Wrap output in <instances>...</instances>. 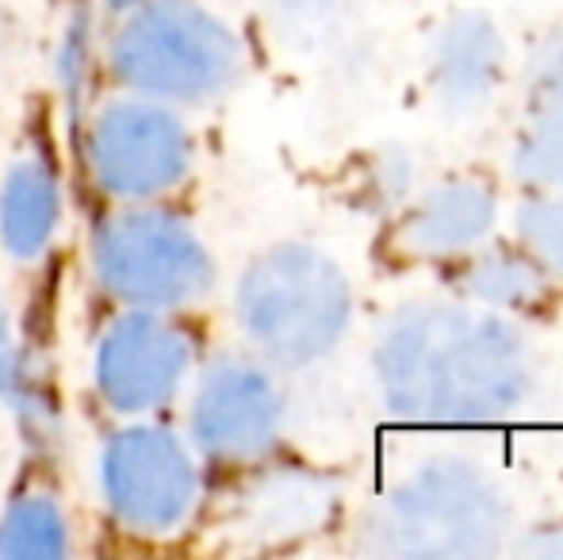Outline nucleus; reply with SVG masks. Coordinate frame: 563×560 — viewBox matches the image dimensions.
<instances>
[{"mask_svg": "<svg viewBox=\"0 0 563 560\" xmlns=\"http://www.w3.org/2000/svg\"><path fill=\"white\" fill-rule=\"evenodd\" d=\"M533 92L544 112L563 116V43H552L549 51L541 54L537 74H533Z\"/></svg>", "mask_w": 563, "mask_h": 560, "instance_id": "nucleus-17", "label": "nucleus"}, {"mask_svg": "<svg viewBox=\"0 0 563 560\" xmlns=\"http://www.w3.org/2000/svg\"><path fill=\"white\" fill-rule=\"evenodd\" d=\"M100 487L123 530L162 538L180 530L196 510L200 472L177 433L154 422H134L104 441Z\"/></svg>", "mask_w": 563, "mask_h": 560, "instance_id": "nucleus-6", "label": "nucleus"}, {"mask_svg": "<svg viewBox=\"0 0 563 560\" xmlns=\"http://www.w3.org/2000/svg\"><path fill=\"white\" fill-rule=\"evenodd\" d=\"M518 227L537 262L563 273V200H529L518 211Z\"/></svg>", "mask_w": 563, "mask_h": 560, "instance_id": "nucleus-16", "label": "nucleus"}, {"mask_svg": "<svg viewBox=\"0 0 563 560\" xmlns=\"http://www.w3.org/2000/svg\"><path fill=\"white\" fill-rule=\"evenodd\" d=\"M69 553V518L46 492L15 495L0 515V557L54 560Z\"/></svg>", "mask_w": 563, "mask_h": 560, "instance_id": "nucleus-13", "label": "nucleus"}, {"mask_svg": "<svg viewBox=\"0 0 563 560\" xmlns=\"http://www.w3.org/2000/svg\"><path fill=\"white\" fill-rule=\"evenodd\" d=\"M92 270L104 292L150 311L192 304L216 281L200 234L162 208H126L104 219L92 234Z\"/></svg>", "mask_w": 563, "mask_h": 560, "instance_id": "nucleus-5", "label": "nucleus"}, {"mask_svg": "<svg viewBox=\"0 0 563 560\" xmlns=\"http://www.w3.org/2000/svg\"><path fill=\"white\" fill-rule=\"evenodd\" d=\"M518 173L529 185L563 188V116L537 120L518 142Z\"/></svg>", "mask_w": 563, "mask_h": 560, "instance_id": "nucleus-15", "label": "nucleus"}, {"mask_svg": "<svg viewBox=\"0 0 563 560\" xmlns=\"http://www.w3.org/2000/svg\"><path fill=\"white\" fill-rule=\"evenodd\" d=\"M467 292L498 307H521L541 296V270L518 254H487L467 273Z\"/></svg>", "mask_w": 563, "mask_h": 560, "instance_id": "nucleus-14", "label": "nucleus"}, {"mask_svg": "<svg viewBox=\"0 0 563 560\" xmlns=\"http://www.w3.org/2000/svg\"><path fill=\"white\" fill-rule=\"evenodd\" d=\"M495 223V196L475 180L441 185L402 223V246L426 257L456 254L483 239Z\"/></svg>", "mask_w": 563, "mask_h": 560, "instance_id": "nucleus-12", "label": "nucleus"}, {"mask_svg": "<svg viewBox=\"0 0 563 560\" xmlns=\"http://www.w3.org/2000/svg\"><path fill=\"white\" fill-rule=\"evenodd\" d=\"M353 311L345 273L311 246L261 254L238 284V322L280 365H311L341 342Z\"/></svg>", "mask_w": 563, "mask_h": 560, "instance_id": "nucleus-3", "label": "nucleus"}, {"mask_svg": "<svg viewBox=\"0 0 563 560\" xmlns=\"http://www.w3.org/2000/svg\"><path fill=\"white\" fill-rule=\"evenodd\" d=\"M280 396L276 384L253 365H216L192 399V438L208 457L250 461L276 441Z\"/></svg>", "mask_w": 563, "mask_h": 560, "instance_id": "nucleus-9", "label": "nucleus"}, {"mask_svg": "<svg viewBox=\"0 0 563 560\" xmlns=\"http://www.w3.org/2000/svg\"><path fill=\"white\" fill-rule=\"evenodd\" d=\"M12 350V315H8V299L0 296V361Z\"/></svg>", "mask_w": 563, "mask_h": 560, "instance_id": "nucleus-19", "label": "nucleus"}, {"mask_svg": "<svg viewBox=\"0 0 563 560\" xmlns=\"http://www.w3.org/2000/svg\"><path fill=\"white\" fill-rule=\"evenodd\" d=\"M376 373L384 399L410 419H495L514 411L529 392L518 330L456 307L402 315L379 342Z\"/></svg>", "mask_w": 563, "mask_h": 560, "instance_id": "nucleus-1", "label": "nucleus"}, {"mask_svg": "<svg viewBox=\"0 0 563 560\" xmlns=\"http://www.w3.org/2000/svg\"><path fill=\"white\" fill-rule=\"evenodd\" d=\"M112 74L139 97L208 100L242 74L234 31L192 0H139L112 39Z\"/></svg>", "mask_w": 563, "mask_h": 560, "instance_id": "nucleus-2", "label": "nucleus"}, {"mask_svg": "<svg viewBox=\"0 0 563 560\" xmlns=\"http://www.w3.org/2000/svg\"><path fill=\"white\" fill-rule=\"evenodd\" d=\"M108 4H112V8H134L139 0H108Z\"/></svg>", "mask_w": 563, "mask_h": 560, "instance_id": "nucleus-21", "label": "nucleus"}, {"mask_svg": "<svg viewBox=\"0 0 563 560\" xmlns=\"http://www.w3.org/2000/svg\"><path fill=\"white\" fill-rule=\"evenodd\" d=\"M62 219V185L43 154H27L0 180V246L15 262L46 254Z\"/></svg>", "mask_w": 563, "mask_h": 560, "instance_id": "nucleus-10", "label": "nucleus"}, {"mask_svg": "<svg viewBox=\"0 0 563 560\" xmlns=\"http://www.w3.org/2000/svg\"><path fill=\"white\" fill-rule=\"evenodd\" d=\"M192 369V334L150 307L119 315L97 345V392L119 415H150L173 404Z\"/></svg>", "mask_w": 563, "mask_h": 560, "instance_id": "nucleus-8", "label": "nucleus"}, {"mask_svg": "<svg viewBox=\"0 0 563 560\" xmlns=\"http://www.w3.org/2000/svg\"><path fill=\"white\" fill-rule=\"evenodd\" d=\"M506 526V503L487 476L456 461L426 464L372 515L368 534L399 557H479Z\"/></svg>", "mask_w": 563, "mask_h": 560, "instance_id": "nucleus-4", "label": "nucleus"}, {"mask_svg": "<svg viewBox=\"0 0 563 560\" xmlns=\"http://www.w3.org/2000/svg\"><path fill=\"white\" fill-rule=\"evenodd\" d=\"M503 77V39L479 12L456 15L433 46V85L452 108H475Z\"/></svg>", "mask_w": 563, "mask_h": 560, "instance_id": "nucleus-11", "label": "nucleus"}, {"mask_svg": "<svg viewBox=\"0 0 563 560\" xmlns=\"http://www.w3.org/2000/svg\"><path fill=\"white\" fill-rule=\"evenodd\" d=\"M4 39L8 31H4V12H0V74H4Z\"/></svg>", "mask_w": 563, "mask_h": 560, "instance_id": "nucleus-20", "label": "nucleus"}, {"mask_svg": "<svg viewBox=\"0 0 563 560\" xmlns=\"http://www.w3.org/2000/svg\"><path fill=\"white\" fill-rule=\"evenodd\" d=\"M268 4H273V12H280L284 20L311 23V20H327L330 12L345 8V0H268Z\"/></svg>", "mask_w": 563, "mask_h": 560, "instance_id": "nucleus-18", "label": "nucleus"}, {"mask_svg": "<svg viewBox=\"0 0 563 560\" xmlns=\"http://www.w3.org/2000/svg\"><path fill=\"white\" fill-rule=\"evenodd\" d=\"M192 139L165 100H112L89 128V169L108 196L146 204L188 177Z\"/></svg>", "mask_w": 563, "mask_h": 560, "instance_id": "nucleus-7", "label": "nucleus"}]
</instances>
